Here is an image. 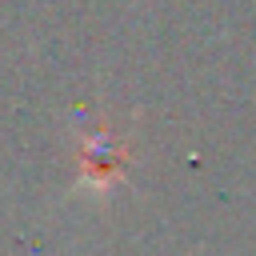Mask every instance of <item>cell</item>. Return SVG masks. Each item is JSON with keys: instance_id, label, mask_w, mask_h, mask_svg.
I'll use <instances>...</instances> for the list:
<instances>
[{"instance_id": "obj_1", "label": "cell", "mask_w": 256, "mask_h": 256, "mask_svg": "<svg viewBox=\"0 0 256 256\" xmlns=\"http://www.w3.org/2000/svg\"><path fill=\"white\" fill-rule=\"evenodd\" d=\"M120 168H124V148L120 140H112L108 132H96L84 140V164H80V184L84 188H112L120 180Z\"/></svg>"}]
</instances>
